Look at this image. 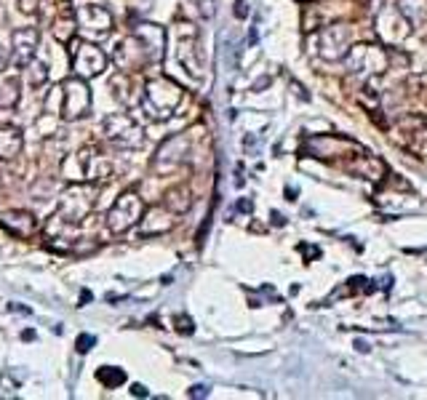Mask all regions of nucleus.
I'll list each match as a JSON object with an SVG mask.
<instances>
[{
    "label": "nucleus",
    "instance_id": "f257e3e1",
    "mask_svg": "<svg viewBox=\"0 0 427 400\" xmlns=\"http://www.w3.org/2000/svg\"><path fill=\"white\" fill-rule=\"evenodd\" d=\"M91 104L94 101H91L88 83L78 75H72V78L61 80L57 88H51V94L46 99V112H54L67 123H75V120L91 115Z\"/></svg>",
    "mask_w": 427,
    "mask_h": 400
},
{
    "label": "nucleus",
    "instance_id": "f03ea898",
    "mask_svg": "<svg viewBox=\"0 0 427 400\" xmlns=\"http://www.w3.org/2000/svg\"><path fill=\"white\" fill-rule=\"evenodd\" d=\"M182 101V86L171 78H152L144 83L142 110L152 120H168Z\"/></svg>",
    "mask_w": 427,
    "mask_h": 400
},
{
    "label": "nucleus",
    "instance_id": "7ed1b4c3",
    "mask_svg": "<svg viewBox=\"0 0 427 400\" xmlns=\"http://www.w3.org/2000/svg\"><path fill=\"white\" fill-rule=\"evenodd\" d=\"M97 195H99L97 187H88V184H83V181H72V187H70L67 192H61L57 214H59L61 219L72 221V224H81V221L94 211Z\"/></svg>",
    "mask_w": 427,
    "mask_h": 400
},
{
    "label": "nucleus",
    "instance_id": "20e7f679",
    "mask_svg": "<svg viewBox=\"0 0 427 400\" xmlns=\"http://www.w3.org/2000/svg\"><path fill=\"white\" fill-rule=\"evenodd\" d=\"M144 217V200L139 192L126 190L121 198L112 203V208L107 211V230L112 235H123L128 232L134 224H139V219Z\"/></svg>",
    "mask_w": 427,
    "mask_h": 400
},
{
    "label": "nucleus",
    "instance_id": "39448f33",
    "mask_svg": "<svg viewBox=\"0 0 427 400\" xmlns=\"http://www.w3.org/2000/svg\"><path fill=\"white\" fill-rule=\"evenodd\" d=\"M102 131L107 141L123 150H137L144 144V128L126 112H112L102 120Z\"/></svg>",
    "mask_w": 427,
    "mask_h": 400
},
{
    "label": "nucleus",
    "instance_id": "423d86ee",
    "mask_svg": "<svg viewBox=\"0 0 427 400\" xmlns=\"http://www.w3.org/2000/svg\"><path fill=\"white\" fill-rule=\"evenodd\" d=\"M70 57H72V72L83 80L97 78V75H102L104 70H107V54H104L97 43H91V40L72 43Z\"/></svg>",
    "mask_w": 427,
    "mask_h": 400
},
{
    "label": "nucleus",
    "instance_id": "0eeeda50",
    "mask_svg": "<svg viewBox=\"0 0 427 400\" xmlns=\"http://www.w3.org/2000/svg\"><path fill=\"white\" fill-rule=\"evenodd\" d=\"M75 19H78V30H83L86 35L91 38H104L112 27H115V19L112 14L104 8V6H97V3H86L75 11Z\"/></svg>",
    "mask_w": 427,
    "mask_h": 400
},
{
    "label": "nucleus",
    "instance_id": "6e6552de",
    "mask_svg": "<svg viewBox=\"0 0 427 400\" xmlns=\"http://www.w3.org/2000/svg\"><path fill=\"white\" fill-rule=\"evenodd\" d=\"M112 61L118 64V70H123V72H139L142 67L150 64L142 40L137 38V35H131V38H126L118 43V48H115V54H112Z\"/></svg>",
    "mask_w": 427,
    "mask_h": 400
},
{
    "label": "nucleus",
    "instance_id": "1a4fd4ad",
    "mask_svg": "<svg viewBox=\"0 0 427 400\" xmlns=\"http://www.w3.org/2000/svg\"><path fill=\"white\" fill-rule=\"evenodd\" d=\"M134 35L142 40L150 64H158V61H163V54H166V30H163L161 24L139 21V24H134Z\"/></svg>",
    "mask_w": 427,
    "mask_h": 400
},
{
    "label": "nucleus",
    "instance_id": "9d476101",
    "mask_svg": "<svg viewBox=\"0 0 427 400\" xmlns=\"http://www.w3.org/2000/svg\"><path fill=\"white\" fill-rule=\"evenodd\" d=\"M0 227L14 238H30L38 230V219L27 208H8L0 214Z\"/></svg>",
    "mask_w": 427,
    "mask_h": 400
},
{
    "label": "nucleus",
    "instance_id": "9b49d317",
    "mask_svg": "<svg viewBox=\"0 0 427 400\" xmlns=\"http://www.w3.org/2000/svg\"><path fill=\"white\" fill-rule=\"evenodd\" d=\"M347 57L358 72H385L387 70V54L377 46H355L352 51H347Z\"/></svg>",
    "mask_w": 427,
    "mask_h": 400
},
{
    "label": "nucleus",
    "instance_id": "f8f14e48",
    "mask_svg": "<svg viewBox=\"0 0 427 400\" xmlns=\"http://www.w3.org/2000/svg\"><path fill=\"white\" fill-rule=\"evenodd\" d=\"M38 43H41V32L35 27L14 30V35H11V51H14V59H17L19 67H27V61L35 59Z\"/></svg>",
    "mask_w": 427,
    "mask_h": 400
},
{
    "label": "nucleus",
    "instance_id": "ddd939ff",
    "mask_svg": "<svg viewBox=\"0 0 427 400\" xmlns=\"http://www.w3.org/2000/svg\"><path fill=\"white\" fill-rule=\"evenodd\" d=\"M184 150H187V137H171L168 141H163V147L158 150L152 166L158 171H168L174 163H179L184 158Z\"/></svg>",
    "mask_w": 427,
    "mask_h": 400
},
{
    "label": "nucleus",
    "instance_id": "4468645a",
    "mask_svg": "<svg viewBox=\"0 0 427 400\" xmlns=\"http://www.w3.org/2000/svg\"><path fill=\"white\" fill-rule=\"evenodd\" d=\"M352 38V30L347 27V24H334V27H326L324 32H321V54H328L331 51V46H337V57L342 59L347 54V43Z\"/></svg>",
    "mask_w": 427,
    "mask_h": 400
},
{
    "label": "nucleus",
    "instance_id": "2eb2a0df",
    "mask_svg": "<svg viewBox=\"0 0 427 400\" xmlns=\"http://www.w3.org/2000/svg\"><path fill=\"white\" fill-rule=\"evenodd\" d=\"M174 227V219H171V211H163V208H152L150 214H144L139 219V232L142 235H163Z\"/></svg>",
    "mask_w": 427,
    "mask_h": 400
},
{
    "label": "nucleus",
    "instance_id": "dca6fc26",
    "mask_svg": "<svg viewBox=\"0 0 427 400\" xmlns=\"http://www.w3.org/2000/svg\"><path fill=\"white\" fill-rule=\"evenodd\" d=\"M75 32H78V19H75V11L72 8H61V14L54 19V27H51V35L59 40L61 46H70L75 40Z\"/></svg>",
    "mask_w": 427,
    "mask_h": 400
},
{
    "label": "nucleus",
    "instance_id": "f3484780",
    "mask_svg": "<svg viewBox=\"0 0 427 400\" xmlns=\"http://www.w3.org/2000/svg\"><path fill=\"white\" fill-rule=\"evenodd\" d=\"M24 147V137L14 126H0V160L17 158Z\"/></svg>",
    "mask_w": 427,
    "mask_h": 400
},
{
    "label": "nucleus",
    "instance_id": "a211bd4d",
    "mask_svg": "<svg viewBox=\"0 0 427 400\" xmlns=\"http://www.w3.org/2000/svg\"><path fill=\"white\" fill-rule=\"evenodd\" d=\"M395 6L408 24H419L427 19V0H395Z\"/></svg>",
    "mask_w": 427,
    "mask_h": 400
},
{
    "label": "nucleus",
    "instance_id": "6ab92c4d",
    "mask_svg": "<svg viewBox=\"0 0 427 400\" xmlns=\"http://www.w3.org/2000/svg\"><path fill=\"white\" fill-rule=\"evenodd\" d=\"M19 78H0V110H11L19 104Z\"/></svg>",
    "mask_w": 427,
    "mask_h": 400
},
{
    "label": "nucleus",
    "instance_id": "aec40b11",
    "mask_svg": "<svg viewBox=\"0 0 427 400\" xmlns=\"http://www.w3.org/2000/svg\"><path fill=\"white\" fill-rule=\"evenodd\" d=\"M27 83H30V88H43L48 83V64L41 59L27 61Z\"/></svg>",
    "mask_w": 427,
    "mask_h": 400
},
{
    "label": "nucleus",
    "instance_id": "412c9836",
    "mask_svg": "<svg viewBox=\"0 0 427 400\" xmlns=\"http://www.w3.org/2000/svg\"><path fill=\"white\" fill-rule=\"evenodd\" d=\"M190 206H192V198H190V190H184V187L171 190V192L166 195V208H168L171 214H184Z\"/></svg>",
    "mask_w": 427,
    "mask_h": 400
},
{
    "label": "nucleus",
    "instance_id": "4be33fe9",
    "mask_svg": "<svg viewBox=\"0 0 427 400\" xmlns=\"http://www.w3.org/2000/svg\"><path fill=\"white\" fill-rule=\"evenodd\" d=\"M97 381L104 384L107 390H115V387H121L123 381H126V371H123V368H115V366H102V368L97 371Z\"/></svg>",
    "mask_w": 427,
    "mask_h": 400
},
{
    "label": "nucleus",
    "instance_id": "5701e85b",
    "mask_svg": "<svg viewBox=\"0 0 427 400\" xmlns=\"http://www.w3.org/2000/svg\"><path fill=\"white\" fill-rule=\"evenodd\" d=\"M94 347H97V337H94V334H81V337L75 339V350H78L81 355H88Z\"/></svg>",
    "mask_w": 427,
    "mask_h": 400
},
{
    "label": "nucleus",
    "instance_id": "b1692460",
    "mask_svg": "<svg viewBox=\"0 0 427 400\" xmlns=\"http://www.w3.org/2000/svg\"><path fill=\"white\" fill-rule=\"evenodd\" d=\"M174 323H177V331H179V334H184V337H190V334L195 331V326H192V318H190V315H179V318L174 320Z\"/></svg>",
    "mask_w": 427,
    "mask_h": 400
},
{
    "label": "nucleus",
    "instance_id": "393cba45",
    "mask_svg": "<svg viewBox=\"0 0 427 400\" xmlns=\"http://www.w3.org/2000/svg\"><path fill=\"white\" fill-rule=\"evenodd\" d=\"M19 8H21V14H35L38 11V0H19Z\"/></svg>",
    "mask_w": 427,
    "mask_h": 400
},
{
    "label": "nucleus",
    "instance_id": "a878e982",
    "mask_svg": "<svg viewBox=\"0 0 427 400\" xmlns=\"http://www.w3.org/2000/svg\"><path fill=\"white\" fill-rule=\"evenodd\" d=\"M11 64V48H6V46H0V72L6 70Z\"/></svg>",
    "mask_w": 427,
    "mask_h": 400
},
{
    "label": "nucleus",
    "instance_id": "bb28decb",
    "mask_svg": "<svg viewBox=\"0 0 427 400\" xmlns=\"http://www.w3.org/2000/svg\"><path fill=\"white\" fill-rule=\"evenodd\" d=\"M232 14H235L238 19H246V17H248V3L238 0V3H235V8H232Z\"/></svg>",
    "mask_w": 427,
    "mask_h": 400
},
{
    "label": "nucleus",
    "instance_id": "cd10ccee",
    "mask_svg": "<svg viewBox=\"0 0 427 400\" xmlns=\"http://www.w3.org/2000/svg\"><path fill=\"white\" fill-rule=\"evenodd\" d=\"M190 398H208V387H206V384H195V387L190 390Z\"/></svg>",
    "mask_w": 427,
    "mask_h": 400
},
{
    "label": "nucleus",
    "instance_id": "c85d7f7f",
    "mask_svg": "<svg viewBox=\"0 0 427 400\" xmlns=\"http://www.w3.org/2000/svg\"><path fill=\"white\" fill-rule=\"evenodd\" d=\"M8 310H11V312H19V315H32V310H30V307H24V304H19V301H11V304H8Z\"/></svg>",
    "mask_w": 427,
    "mask_h": 400
},
{
    "label": "nucleus",
    "instance_id": "c756f323",
    "mask_svg": "<svg viewBox=\"0 0 427 400\" xmlns=\"http://www.w3.org/2000/svg\"><path fill=\"white\" fill-rule=\"evenodd\" d=\"M131 395H137V398H150V392H147L144 384H131Z\"/></svg>",
    "mask_w": 427,
    "mask_h": 400
},
{
    "label": "nucleus",
    "instance_id": "7c9ffc66",
    "mask_svg": "<svg viewBox=\"0 0 427 400\" xmlns=\"http://www.w3.org/2000/svg\"><path fill=\"white\" fill-rule=\"evenodd\" d=\"M251 208H254V203H251L248 198L238 200V211H244V214H251Z\"/></svg>",
    "mask_w": 427,
    "mask_h": 400
},
{
    "label": "nucleus",
    "instance_id": "2f4dec72",
    "mask_svg": "<svg viewBox=\"0 0 427 400\" xmlns=\"http://www.w3.org/2000/svg\"><path fill=\"white\" fill-rule=\"evenodd\" d=\"M201 6H203V17L206 19H211V17H214V8H211V6H214V0H203Z\"/></svg>",
    "mask_w": 427,
    "mask_h": 400
},
{
    "label": "nucleus",
    "instance_id": "473e14b6",
    "mask_svg": "<svg viewBox=\"0 0 427 400\" xmlns=\"http://www.w3.org/2000/svg\"><path fill=\"white\" fill-rule=\"evenodd\" d=\"M91 299H94V294H91L88 288H83V291H81V304H78V307H86V304H88Z\"/></svg>",
    "mask_w": 427,
    "mask_h": 400
},
{
    "label": "nucleus",
    "instance_id": "72a5a7b5",
    "mask_svg": "<svg viewBox=\"0 0 427 400\" xmlns=\"http://www.w3.org/2000/svg\"><path fill=\"white\" fill-rule=\"evenodd\" d=\"M297 195H299V190H297V187H286V198L297 200Z\"/></svg>",
    "mask_w": 427,
    "mask_h": 400
},
{
    "label": "nucleus",
    "instance_id": "f704fd0d",
    "mask_svg": "<svg viewBox=\"0 0 427 400\" xmlns=\"http://www.w3.org/2000/svg\"><path fill=\"white\" fill-rule=\"evenodd\" d=\"M21 339L32 341V339H35V331H32V328H30V331H21Z\"/></svg>",
    "mask_w": 427,
    "mask_h": 400
},
{
    "label": "nucleus",
    "instance_id": "c9c22d12",
    "mask_svg": "<svg viewBox=\"0 0 427 400\" xmlns=\"http://www.w3.org/2000/svg\"><path fill=\"white\" fill-rule=\"evenodd\" d=\"M355 347H358V352H368V344L364 339H358L355 341Z\"/></svg>",
    "mask_w": 427,
    "mask_h": 400
},
{
    "label": "nucleus",
    "instance_id": "e433bc0d",
    "mask_svg": "<svg viewBox=\"0 0 427 400\" xmlns=\"http://www.w3.org/2000/svg\"><path fill=\"white\" fill-rule=\"evenodd\" d=\"M272 221H275L278 227H281V224H286V219L281 217V214H278V211H272Z\"/></svg>",
    "mask_w": 427,
    "mask_h": 400
}]
</instances>
